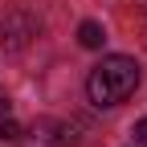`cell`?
I'll return each instance as SVG.
<instances>
[{
    "label": "cell",
    "instance_id": "1",
    "mask_svg": "<svg viewBox=\"0 0 147 147\" xmlns=\"http://www.w3.org/2000/svg\"><path fill=\"white\" fill-rule=\"evenodd\" d=\"M135 90H139V61L127 57V53H110L86 74V98L102 110L127 102Z\"/></svg>",
    "mask_w": 147,
    "mask_h": 147
},
{
    "label": "cell",
    "instance_id": "2",
    "mask_svg": "<svg viewBox=\"0 0 147 147\" xmlns=\"http://www.w3.org/2000/svg\"><path fill=\"white\" fill-rule=\"evenodd\" d=\"M37 33H41V21L29 8H21V4L0 16V45H4V53H21Z\"/></svg>",
    "mask_w": 147,
    "mask_h": 147
},
{
    "label": "cell",
    "instance_id": "3",
    "mask_svg": "<svg viewBox=\"0 0 147 147\" xmlns=\"http://www.w3.org/2000/svg\"><path fill=\"white\" fill-rule=\"evenodd\" d=\"M29 135H33V147H65V143H74L69 123H61V119H37Z\"/></svg>",
    "mask_w": 147,
    "mask_h": 147
},
{
    "label": "cell",
    "instance_id": "4",
    "mask_svg": "<svg viewBox=\"0 0 147 147\" xmlns=\"http://www.w3.org/2000/svg\"><path fill=\"white\" fill-rule=\"evenodd\" d=\"M102 41H106V29L98 21H82L78 25V45L82 49H102Z\"/></svg>",
    "mask_w": 147,
    "mask_h": 147
},
{
    "label": "cell",
    "instance_id": "5",
    "mask_svg": "<svg viewBox=\"0 0 147 147\" xmlns=\"http://www.w3.org/2000/svg\"><path fill=\"white\" fill-rule=\"evenodd\" d=\"M0 139L4 143H12V139H21V127H16L8 115H0Z\"/></svg>",
    "mask_w": 147,
    "mask_h": 147
},
{
    "label": "cell",
    "instance_id": "6",
    "mask_svg": "<svg viewBox=\"0 0 147 147\" xmlns=\"http://www.w3.org/2000/svg\"><path fill=\"white\" fill-rule=\"evenodd\" d=\"M131 135H135V143H139V147H147V119H139V123H135V131H131Z\"/></svg>",
    "mask_w": 147,
    "mask_h": 147
},
{
    "label": "cell",
    "instance_id": "7",
    "mask_svg": "<svg viewBox=\"0 0 147 147\" xmlns=\"http://www.w3.org/2000/svg\"><path fill=\"white\" fill-rule=\"evenodd\" d=\"M8 106H12V102H8V94L0 90V115H8Z\"/></svg>",
    "mask_w": 147,
    "mask_h": 147
}]
</instances>
